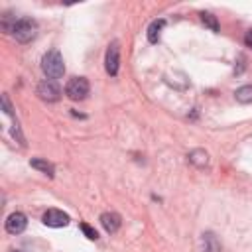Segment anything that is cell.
Here are the masks:
<instances>
[{"instance_id":"cell-1","label":"cell","mask_w":252,"mask_h":252,"mask_svg":"<svg viewBox=\"0 0 252 252\" xmlns=\"http://www.w3.org/2000/svg\"><path fill=\"white\" fill-rule=\"evenodd\" d=\"M10 32H12V35L16 37V41L28 43V41H32V39L35 37V33H37V24H35L33 20H30V18H22V20H16V22L12 24Z\"/></svg>"},{"instance_id":"cell-2","label":"cell","mask_w":252,"mask_h":252,"mask_svg":"<svg viewBox=\"0 0 252 252\" xmlns=\"http://www.w3.org/2000/svg\"><path fill=\"white\" fill-rule=\"evenodd\" d=\"M41 69H43V73L49 77V79H59V77H63V73H65V65H63V57H61V53L59 51H47L45 55H43V59H41Z\"/></svg>"},{"instance_id":"cell-3","label":"cell","mask_w":252,"mask_h":252,"mask_svg":"<svg viewBox=\"0 0 252 252\" xmlns=\"http://www.w3.org/2000/svg\"><path fill=\"white\" fill-rule=\"evenodd\" d=\"M65 94L71 100H83L89 94V81L85 77H73L65 85Z\"/></svg>"},{"instance_id":"cell-4","label":"cell","mask_w":252,"mask_h":252,"mask_svg":"<svg viewBox=\"0 0 252 252\" xmlns=\"http://www.w3.org/2000/svg\"><path fill=\"white\" fill-rule=\"evenodd\" d=\"M37 94H39L41 100L55 102V100H59V96H61V89L57 87V83H55L53 79H45V81H41V83L37 85Z\"/></svg>"},{"instance_id":"cell-5","label":"cell","mask_w":252,"mask_h":252,"mask_svg":"<svg viewBox=\"0 0 252 252\" xmlns=\"http://www.w3.org/2000/svg\"><path fill=\"white\" fill-rule=\"evenodd\" d=\"M43 224H47V226H53V228H59V226H67L69 224V215L67 213H63V211H59V209H49V211H45L43 213Z\"/></svg>"},{"instance_id":"cell-6","label":"cell","mask_w":252,"mask_h":252,"mask_svg":"<svg viewBox=\"0 0 252 252\" xmlns=\"http://www.w3.org/2000/svg\"><path fill=\"white\" fill-rule=\"evenodd\" d=\"M118 63H120V57H118V43L112 41L106 49V59H104V67H106V73L108 75H116L118 73Z\"/></svg>"},{"instance_id":"cell-7","label":"cell","mask_w":252,"mask_h":252,"mask_svg":"<svg viewBox=\"0 0 252 252\" xmlns=\"http://www.w3.org/2000/svg\"><path fill=\"white\" fill-rule=\"evenodd\" d=\"M26 226H28V219L24 213H12L6 219V230L10 234H20V232H24Z\"/></svg>"},{"instance_id":"cell-8","label":"cell","mask_w":252,"mask_h":252,"mask_svg":"<svg viewBox=\"0 0 252 252\" xmlns=\"http://www.w3.org/2000/svg\"><path fill=\"white\" fill-rule=\"evenodd\" d=\"M100 224H102V228L106 232L112 234V232H116L120 228V217L116 213H102L100 215Z\"/></svg>"},{"instance_id":"cell-9","label":"cell","mask_w":252,"mask_h":252,"mask_svg":"<svg viewBox=\"0 0 252 252\" xmlns=\"http://www.w3.org/2000/svg\"><path fill=\"white\" fill-rule=\"evenodd\" d=\"M201 242H203V252H220V244L215 238V234H211V232L203 234Z\"/></svg>"},{"instance_id":"cell-10","label":"cell","mask_w":252,"mask_h":252,"mask_svg":"<svg viewBox=\"0 0 252 252\" xmlns=\"http://www.w3.org/2000/svg\"><path fill=\"white\" fill-rule=\"evenodd\" d=\"M189 161L195 163L197 167H205V165L209 163V156H207V152H203V150H193V152L189 154Z\"/></svg>"},{"instance_id":"cell-11","label":"cell","mask_w":252,"mask_h":252,"mask_svg":"<svg viewBox=\"0 0 252 252\" xmlns=\"http://www.w3.org/2000/svg\"><path fill=\"white\" fill-rule=\"evenodd\" d=\"M163 26H165L163 20H156V22H152V26L148 28V39H150L152 43H158V39H159V32H161Z\"/></svg>"},{"instance_id":"cell-12","label":"cell","mask_w":252,"mask_h":252,"mask_svg":"<svg viewBox=\"0 0 252 252\" xmlns=\"http://www.w3.org/2000/svg\"><path fill=\"white\" fill-rule=\"evenodd\" d=\"M30 165H32V167H35V169H39V171H43V173H47L49 177H53V173H55L53 165H51L49 161H45V159H39V158L32 159V161H30Z\"/></svg>"},{"instance_id":"cell-13","label":"cell","mask_w":252,"mask_h":252,"mask_svg":"<svg viewBox=\"0 0 252 252\" xmlns=\"http://www.w3.org/2000/svg\"><path fill=\"white\" fill-rule=\"evenodd\" d=\"M234 96H236V100L242 102V104L252 102V85H244V87H240V89L234 93Z\"/></svg>"},{"instance_id":"cell-14","label":"cell","mask_w":252,"mask_h":252,"mask_svg":"<svg viewBox=\"0 0 252 252\" xmlns=\"http://www.w3.org/2000/svg\"><path fill=\"white\" fill-rule=\"evenodd\" d=\"M199 16H201V22H203L207 28H211L213 32H219V22H217V18H215L213 14H209V12H201Z\"/></svg>"},{"instance_id":"cell-15","label":"cell","mask_w":252,"mask_h":252,"mask_svg":"<svg viewBox=\"0 0 252 252\" xmlns=\"http://www.w3.org/2000/svg\"><path fill=\"white\" fill-rule=\"evenodd\" d=\"M81 230L85 232V236H87L89 240H96V238H98V234H96V230H94L93 226H89L87 222H81Z\"/></svg>"},{"instance_id":"cell-16","label":"cell","mask_w":252,"mask_h":252,"mask_svg":"<svg viewBox=\"0 0 252 252\" xmlns=\"http://www.w3.org/2000/svg\"><path fill=\"white\" fill-rule=\"evenodd\" d=\"M2 106H4V112L6 114H12V108H10V102H8V96L2 94Z\"/></svg>"},{"instance_id":"cell-17","label":"cell","mask_w":252,"mask_h":252,"mask_svg":"<svg viewBox=\"0 0 252 252\" xmlns=\"http://www.w3.org/2000/svg\"><path fill=\"white\" fill-rule=\"evenodd\" d=\"M244 43H246L248 47H252V30L246 32V35H244Z\"/></svg>"},{"instance_id":"cell-18","label":"cell","mask_w":252,"mask_h":252,"mask_svg":"<svg viewBox=\"0 0 252 252\" xmlns=\"http://www.w3.org/2000/svg\"><path fill=\"white\" fill-rule=\"evenodd\" d=\"M10 252H18V250H10Z\"/></svg>"}]
</instances>
